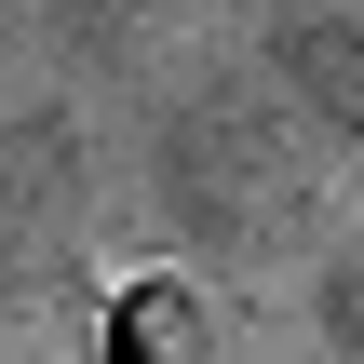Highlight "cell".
<instances>
[{"instance_id": "cell-1", "label": "cell", "mask_w": 364, "mask_h": 364, "mask_svg": "<svg viewBox=\"0 0 364 364\" xmlns=\"http://www.w3.org/2000/svg\"><path fill=\"white\" fill-rule=\"evenodd\" d=\"M176 216L216 243H284L311 216V149L257 108V95H203L176 122Z\"/></svg>"}, {"instance_id": "cell-2", "label": "cell", "mask_w": 364, "mask_h": 364, "mask_svg": "<svg viewBox=\"0 0 364 364\" xmlns=\"http://www.w3.org/2000/svg\"><path fill=\"white\" fill-rule=\"evenodd\" d=\"M68 230H81V135L68 122H14L0 135V311L68 257Z\"/></svg>"}, {"instance_id": "cell-3", "label": "cell", "mask_w": 364, "mask_h": 364, "mask_svg": "<svg viewBox=\"0 0 364 364\" xmlns=\"http://www.w3.org/2000/svg\"><path fill=\"white\" fill-rule=\"evenodd\" d=\"M95 364H216V311H203V284L135 270V284L108 297V324H95Z\"/></svg>"}, {"instance_id": "cell-4", "label": "cell", "mask_w": 364, "mask_h": 364, "mask_svg": "<svg viewBox=\"0 0 364 364\" xmlns=\"http://www.w3.org/2000/svg\"><path fill=\"white\" fill-rule=\"evenodd\" d=\"M284 68L324 95V122H351V135H364V27H351V14H311V27L284 41Z\"/></svg>"}, {"instance_id": "cell-5", "label": "cell", "mask_w": 364, "mask_h": 364, "mask_svg": "<svg viewBox=\"0 0 364 364\" xmlns=\"http://www.w3.org/2000/svg\"><path fill=\"white\" fill-rule=\"evenodd\" d=\"M324 338H338V351L364 364V230L338 243V257H324Z\"/></svg>"}]
</instances>
